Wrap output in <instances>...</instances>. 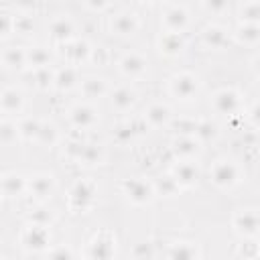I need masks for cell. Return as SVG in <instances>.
Wrapping results in <instances>:
<instances>
[{"mask_svg": "<svg viewBox=\"0 0 260 260\" xmlns=\"http://www.w3.org/2000/svg\"><path fill=\"white\" fill-rule=\"evenodd\" d=\"M16 134H18V126H14L12 122L4 120V122L0 124V140H2L4 144H10L12 140H16Z\"/></svg>", "mask_w": 260, "mask_h": 260, "instance_id": "cell-29", "label": "cell"}, {"mask_svg": "<svg viewBox=\"0 0 260 260\" xmlns=\"http://www.w3.org/2000/svg\"><path fill=\"white\" fill-rule=\"evenodd\" d=\"M75 81H77V73L73 67H65L55 73V85L59 89H69V87H73Z\"/></svg>", "mask_w": 260, "mask_h": 260, "instance_id": "cell-22", "label": "cell"}, {"mask_svg": "<svg viewBox=\"0 0 260 260\" xmlns=\"http://www.w3.org/2000/svg\"><path fill=\"white\" fill-rule=\"evenodd\" d=\"M26 189H28V183L20 175H4V179H2V191H4L6 197H18Z\"/></svg>", "mask_w": 260, "mask_h": 260, "instance_id": "cell-11", "label": "cell"}, {"mask_svg": "<svg viewBox=\"0 0 260 260\" xmlns=\"http://www.w3.org/2000/svg\"><path fill=\"white\" fill-rule=\"evenodd\" d=\"M250 116H252V122H254L256 126H260V104H256V106H254V110H252V114H250Z\"/></svg>", "mask_w": 260, "mask_h": 260, "instance_id": "cell-41", "label": "cell"}, {"mask_svg": "<svg viewBox=\"0 0 260 260\" xmlns=\"http://www.w3.org/2000/svg\"><path fill=\"white\" fill-rule=\"evenodd\" d=\"M169 260H197V248L183 242L171 248L169 252Z\"/></svg>", "mask_w": 260, "mask_h": 260, "instance_id": "cell-19", "label": "cell"}, {"mask_svg": "<svg viewBox=\"0 0 260 260\" xmlns=\"http://www.w3.org/2000/svg\"><path fill=\"white\" fill-rule=\"evenodd\" d=\"M175 154L177 156H183V158H189V156H193L197 150H199V144H197V140L195 138H191V136H181L179 140H175Z\"/></svg>", "mask_w": 260, "mask_h": 260, "instance_id": "cell-17", "label": "cell"}, {"mask_svg": "<svg viewBox=\"0 0 260 260\" xmlns=\"http://www.w3.org/2000/svg\"><path fill=\"white\" fill-rule=\"evenodd\" d=\"M49 260H73V258H71V252L67 248H55L49 254Z\"/></svg>", "mask_w": 260, "mask_h": 260, "instance_id": "cell-39", "label": "cell"}, {"mask_svg": "<svg viewBox=\"0 0 260 260\" xmlns=\"http://www.w3.org/2000/svg\"><path fill=\"white\" fill-rule=\"evenodd\" d=\"M10 30H14V18L6 12H0V35L2 37H8Z\"/></svg>", "mask_w": 260, "mask_h": 260, "instance_id": "cell-34", "label": "cell"}, {"mask_svg": "<svg viewBox=\"0 0 260 260\" xmlns=\"http://www.w3.org/2000/svg\"><path fill=\"white\" fill-rule=\"evenodd\" d=\"M37 140L43 142V144H53V142L57 140V130H55V126H51V124H43Z\"/></svg>", "mask_w": 260, "mask_h": 260, "instance_id": "cell-32", "label": "cell"}, {"mask_svg": "<svg viewBox=\"0 0 260 260\" xmlns=\"http://www.w3.org/2000/svg\"><path fill=\"white\" fill-rule=\"evenodd\" d=\"M234 228L246 236L260 234V215L256 211H240L234 217Z\"/></svg>", "mask_w": 260, "mask_h": 260, "instance_id": "cell-4", "label": "cell"}, {"mask_svg": "<svg viewBox=\"0 0 260 260\" xmlns=\"http://www.w3.org/2000/svg\"><path fill=\"white\" fill-rule=\"evenodd\" d=\"M144 67H146V61H144L140 55H136V53L126 55V57L120 61V69H122L126 75H140V73L144 71Z\"/></svg>", "mask_w": 260, "mask_h": 260, "instance_id": "cell-15", "label": "cell"}, {"mask_svg": "<svg viewBox=\"0 0 260 260\" xmlns=\"http://www.w3.org/2000/svg\"><path fill=\"white\" fill-rule=\"evenodd\" d=\"M242 18L248 20V24H256L260 20V2H250L242 6Z\"/></svg>", "mask_w": 260, "mask_h": 260, "instance_id": "cell-28", "label": "cell"}, {"mask_svg": "<svg viewBox=\"0 0 260 260\" xmlns=\"http://www.w3.org/2000/svg\"><path fill=\"white\" fill-rule=\"evenodd\" d=\"M238 32H240L238 37H240L242 41H246V43H254V41L260 39V28H258V24H244Z\"/></svg>", "mask_w": 260, "mask_h": 260, "instance_id": "cell-30", "label": "cell"}, {"mask_svg": "<svg viewBox=\"0 0 260 260\" xmlns=\"http://www.w3.org/2000/svg\"><path fill=\"white\" fill-rule=\"evenodd\" d=\"M150 254H152V250H150V244H146V242H140L134 248V256L138 260H146V258H150Z\"/></svg>", "mask_w": 260, "mask_h": 260, "instance_id": "cell-38", "label": "cell"}, {"mask_svg": "<svg viewBox=\"0 0 260 260\" xmlns=\"http://www.w3.org/2000/svg\"><path fill=\"white\" fill-rule=\"evenodd\" d=\"M37 81H39L41 87H45L51 81H55V75L49 71V67H43V69H37Z\"/></svg>", "mask_w": 260, "mask_h": 260, "instance_id": "cell-37", "label": "cell"}, {"mask_svg": "<svg viewBox=\"0 0 260 260\" xmlns=\"http://www.w3.org/2000/svg\"><path fill=\"white\" fill-rule=\"evenodd\" d=\"M22 244L28 250H45L49 244V232L45 230V225H28L22 234Z\"/></svg>", "mask_w": 260, "mask_h": 260, "instance_id": "cell-3", "label": "cell"}, {"mask_svg": "<svg viewBox=\"0 0 260 260\" xmlns=\"http://www.w3.org/2000/svg\"><path fill=\"white\" fill-rule=\"evenodd\" d=\"M179 187V183L175 181V177L173 175H169V177H162L160 181H158V189L165 193V195H171V193H175V189Z\"/></svg>", "mask_w": 260, "mask_h": 260, "instance_id": "cell-35", "label": "cell"}, {"mask_svg": "<svg viewBox=\"0 0 260 260\" xmlns=\"http://www.w3.org/2000/svg\"><path fill=\"white\" fill-rule=\"evenodd\" d=\"M223 39H225V35H223V30H221V28H217V26H209V28L205 30V43H207V45H211V47L221 45V43H223Z\"/></svg>", "mask_w": 260, "mask_h": 260, "instance_id": "cell-31", "label": "cell"}, {"mask_svg": "<svg viewBox=\"0 0 260 260\" xmlns=\"http://www.w3.org/2000/svg\"><path fill=\"white\" fill-rule=\"evenodd\" d=\"M213 108L221 114H234L240 108V95L234 89H221L213 95Z\"/></svg>", "mask_w": 260, "mask_h": 260, "instance_id": "cell-5", "label": "cell"}, {"mask_svg": "<svg viewBox=\"0 0 260 260\" xmlns=\"http://www.w3.org/2000/svg\"><path fill=\"white\" fill-rule=\"evenodd\" d=\"M169 118H171V110H169L167 106H162V104H154V106H150L148 112H146V120H148L152 126H162V124H167Z\"/></svg>", "mask_w": 260, "mask_h": 260, "instance_id": "cell-18", "label": "cell"}, {"mask_svg": "<svg viewBox=\"0 0 260 260\" xmlns=\"http://www.w3.org/2000/svg\"><path fill=\"white\" fill-rule=\"evenodd\" d=\"M165 24H167L169 32H177L179 35V30H183L185 24H187V12L183 8H179V6H171L165 12Z\"/></svg>", "mask_w": 260, "mask_h": 260, "instance_id": "cell-10", "label": "cell"}, {"mask_svg": "<svg viewBox=\"0 0 260 260\" xmlns=\"http://www.w3.org/2000/svg\"><path fill=\"white\" fill-rule=\"evenodd\" d=\"M211 181L217 187H232L238 183V167L228 160H219L211 169Z\"/></svg>", "mask_w": 260, "mask_h": 260, "instance_id": "cell-2", "label": "cell"}, {"mask_svg": "<svg viewBox=\"0 0 260 260\" xmlns=\"http://www.w3.org/2000/svg\"><path fill=\"white\" fill-rule=\"evenodd\" d=\"M83 91H85V95H89V98H98V95L106 93V83H104V79L87 77V79L83 81Z\"/></svg>", "mask_w": 260, "mask_h": 260, "instance_id": "cell-26", "label": "cell"}, {"mask_svg": "<svg viewBox=\"0 0 260 260\" xmlns=\"http://www.w3.org/2000/svg\"><path fill=\"white\" fill-rule=\"evenodd\" d=\"M173 177H175V181H177L179 185H183V187H191V185L197 181L199 171H197V167H195L193 162L183 160V162H179V165L173 169Z\"/></svg>", "mask_w": 260, "mask_h": 260, "instance_id": "cell-6", "label": "cell"}, {"mask_svg": "<svg viewBox=\"0 0 260 260\" xmlns=\"http://www.w3.org/2000/svg\"><path fill=\"white\" fill-rule=\"evenodd\" d=\"M138 22H136V16L134 14H120L112 20V28L118 32V35H132L136 30Z\"/></svg>", "mask_w": 260, "mask_h": 260, "instance_id": "cell-16", "label": "cell"}, {"mask_svg": "<svg viewBox=\"0 0 260 260\" xmlns=\"http://www.w3.org/2000/svg\"><path fill=\"white\" fill-rule=\"evenodd\" d=\"M41 122L39 120H32V118H26L18 124V134L24 138V140H32V138H39V132H41Z\"/></svg>", "mask_w": 260, "mask_h": 260, "instance_id": "cell-23", "label": "cell"}, {"mask_svg": "<svg viewBox=\"0 0 260 260\" xmlns=\"http://www.w3.org/2000/svg\"><path fill=\"white\" fill-rule=\"evenodd\" d=\"M134 100H136V95H134V91L128 89V87H120V89H116L114 95H112V104H114L118 110H128V108L134 104Z\"/></svg>", "mask_w": 260, "mask_h": 260, "instance_id": "cell-20", "label": "cell"}, {"mask_svg": "<svg viewBox=\"0 0 260 260\" xmlns=\"http://www.w3.org/2000/svg\"><path fill=\"white\" fill-rule=\"evenodd\" d=\"M69 118H71L73 126H77V128H89L95 122V110L89 108V106H85V104H81V106H75L71 110V116Z\"/></svg>", "mask_w": 260, "mask_h": 260, "instance_id": "cell-9", "label": "cell"}, {"mask_svg": "<svg viewBox=\"0 0 260 260\" xmlns=\"http://www.w3.org/2000/svg\"><path fill=\"white\" fill-rule=\"evenodd\" d=\"M199 89V81L191 73H179L171 79V91L181 100H191Z\"/></svg>", "mask_w": 260, "mask_h": 260, "instance_id": "cell-1", "label": "cell"}, {"mask_svg": "<svg viewBox=\"0 0 260 260\" xmlns=\"http://www.w3.org/2000/svg\"><path fill=\"white\" fill-rule=\"evenodd\" d=\"M79 160H83L85 165H98L102 160V150L93 144H87L81 148V154H79Z\"/></svg>", "mask_w": 260, "mask_h": 260, "instance_id": "cell-27", "label": "cell"}, {"mask_svg": "<svg viewBox=\"0 0 260 260\" xmlns=\"http://www.w3.org/2000/svg\"><path fill=\"white\" fill-rule=\"evenodd\" d=\"M254 63H256V69L260 71V57H256V61H254Z\"/></svg>", "mask_w": 260, "mask_h": 260, "instance_id": "cell-42", "label": "cell"}, {"mask_svg": "<svg viewBox=\"0 0 260 260\" xmlns=\"http://www.w3.org/2000/svg\"><path fill=\"white\" fill-rule=\"evenodd\" d=\"M183 49V41L177 32H167L162 39H160V51L165 53H179Z\"/></svg>", "mask_w": 260, "mask_h": 260, "instance_id": "cell-25", "label": "cell"}, {"mask_svg": "<svg viewBox=\"0 0 260 260\" xmlns=\"http://www.w3.org/2000/svg\"><path fill=\"white\" fill-rule=\"evenodd\" d=\"M0 106L4 114H14L22 108V93L16 87H6L0 95Z\"/></svg>", "mask_w": 260, "mask_h": 260, "instance_id": "cell-8", "label": "cell"}, {"mask_svg": "<svg viewBox=\"0 0 260 260\" xmlns=\"http://www.w3.org/2000/svg\"><path fill=\"white\" fill-rule=\"evenodd\" d=\"M26 63H30V67L43 69L49 65V53L43 47H32L26 51Z\"/></svg>", "mask_w": 260, "mask_h": 260, "instance_id": "cell-21", "label": "cell"}, {"mask_svg": "<svg viewBox=\"0 0 260 260\" xmlns=\"http://www.w3.org/2000/svg\"><path fill=\"white\" fill-rule=\"evenodd\" d=\"M124 189L128 193V197L134 201V203H146L152 199V189L144 183V181H126L124 183Z\"/></svg>", "mask_w": 260, "mask_h": 260, "instance_id": "cell-7", "label": "cell"}, {"mask_svg": "<svg viewBox=\"0 0 260 260\" xmlns=\"http://www.w3.org/2000/svg\"><path fill=\"white\" fill-rule=\"evenodd\" d=\"M2 61L10 69H20L26 65V51H22L20 47H8L2 53Z\"/></svg>", "mask_w": 260, "mask_h": 260, "instance_id": "cell-14", "label": "cell"}, {"mask_svg": "<svg viewBox=\"0 0 260 260\" xmlns=\"http://www.w3.org/2000/svg\"><path fill=\"white\" fill-rule=\"evenodd\" d=\"M30 28V20L26 18V16H18V18H14V30H18V32H26Z\"/></svg>", "mask_w": 260, "mask_h": 260, "instance_id": "cell-40", "label": "cell"}, {"mask_svg": "<svg viewBox=\"0 0 260 260\" xmlns=\"http://www.w3.org/2000/svg\"><path fill=\"white\" fill-rule=\"evenodd\" d=\"M112 252H114V246H112L110 240L95 238L89 244V258L91 260H110L112 258Z\"/></svg>", "mask_w": 260, "mask_h": 260, "instance_id": "cell-13", "label": "cell"}, {"mask_svg": "<svg viewBox=\"0 0 260 260\" xmlns=\"http://www.w3.org/2000/svg\"><path fill=\"white\" fill-rule=\"evenodd\" d=\"M89 47H87V43H81V41H75L73 45H69V55H75V61H79V59H85L87 55H89Z\"/></svg>", "mask_w": 260, "mask_h": 260, "instance_id": "cell-33", "label": "cell"}, {"mask_svg": "<svg viewBox=\"0 0 260 260\" xmlns=\"http://www.w3.org/2000/svg\"><path fill=\"white\" fill-rule=\"evenodd\" d=\"M53 187H55V181H53V177L51 175H37V177H32L30 181H28V189H30V193L35 195V197H49L51 195V191H53Z\"/></svg>", "mask_w": 260, "mask_h": 260, "instance_id": "cell-12", "label": "cell"}, {"mask_svg": "<svg viewBox=\"0 0 260 260\" xmlns=\"http://www.w3.org/2000/svg\"><path fill=\"white\" fill-rule=\"evenodd\" d=\"M195 134H197L199 138L207 140L209 136H215V126H213V124H209V122H201V124H197V126H195Z\"/></svg>", "mask_w": 260, "mask_h": 260, "instance_id": "cell-36", "label": "cell"}, {"mask_svg": "<svg viewBox=\"0 0 260 260\" xmlns=\"http://www.w3.org/2000/svg\"><path fill=\"white\" fill-rule=\"evenodd\" d=\"M51 32H53L55 39L67 41V39L71 37V32H73V26H71V22H69L67 18H55V20L51 22Z\"/></svg>", "mask_w": 260, "mask_h": 260, "instance_id": "cell-24", "label": "cell"}]
</instances>
